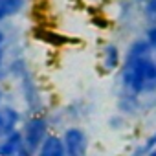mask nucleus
Returning a JSON list of instances; mask_svg holds the SVG:
<instances>
[{"label": "nucleus", "mask_w": 156, "mask_h": 156, "mask_svg": "<svg viewBox=\"0 0 156 156\" xmlns=\"http://www.w3.org/2000/svg\"><path fill=\"white\" fill-rule=\"evenodd\" d=\"M35 156H66L62 138L55 136V134H48V138L42 141V145L39 147Z\"/></svg>", "instance_id": "39448f33"}, {"label": "nucleus", "mask_w": 156, "mask_h": 156, "mask_svg": "<svg viewBox=\"0 0 156 156\" xmlns=\"http://www.w3.org/2000/svg\"><path fill=\"white\" fill-rule=\"evenodd\" d=\"M2 99H4V92H2V88H0V107H2Z\"/></svg>", "instance_id": "f8f14e48"}, {"label": "nucleus", "mask_w": 156, "mask_h": 156, "mask_svg": "<svg viewBox=\"0 0 156 156\" xmlns=\"http://www.w3.org/2000/svg\"><path fill=\"white\" fill-rule=\"evenodd\" d=\"M136 2H145V0H136Z\"/></svg>", "instance_id": "ddd939ff"}, {"label": "nucleus", "mask_w": 156, "mask_h": 156, "mask_svg": "<svg viewBox=\"0 0 156 156\" xmlns=\"http://www.w3.org/2000/svg\"><path fill=\"white\" fill-rule=\"evenodd\" d=\"M154 149H156V129H154V132L143 141V145L134 152V156H147V154H149L151 151H154Z\"/></svg>", "instance_id": "1a4fd4ad"}, {"label": "nucleus", "mask_w": 156, "mask_h": 156, "mask_svg": "<svg viewBox=\"0 0 156 156\" xmlns=\"http://www.w3.org/2000/svg\"><path fill=\"white\" fill-rule=\"evenodd\" d=\"M143 15L149 24H156V0H145L143 2Z\"/></svg>", "instance_id": "9d476101"}, {"label": "nucleus", "mask_w": 156, "mask_h": 156, "mask_svg": "<svg viewBox=\"0 0 156 156\" xmlns=\"http://www.w3.org/2000/svg\"><path fill=\"white\" fill-rule=\"evenodd\" d=\"M22 132L20 129L11 132L0 141V156H17V152L22 149Z\"/></svg>", "instance_id": "423d86ee"}, {"label": "nucleus", "mask_w": 156, "mask_h": 156, "mask_svg": "<svg viewBox=\"0 0 156 156\" xmlns=\"http://www.w3.org/2000/svg\"><path fill=\"white\" fill-rule=\"evenodd\" d=\"M24 4H26V0H2L0 2V22L20 13Z\"/></svg>", "instance_id": "6e6552de"}, {"label": "nucleus", "mask_w": 156, "mask_h": 156, "mask_svg": "<svg viewBox=\"0 0 156 156\" xmlns=\"http://www.w3.org/2000/svg\"><path fill=\"white\" fill-rule=\"evenodd\" d=\"M4 44H6V33L0 28V70H2V62H4Z\"/></svg>", "instance_id": "9b49d317"}, {"label": "nucleus", "mask_w": 156, "mask_h": 156, "mask_svg": "<svg viewBox=\"0 0 156 156\" xmlns=\"http://www.w3.org/2000/svg\"><path fill=\"white\" fill-rule=\"evenodd\" d=\"M20 123V112L11 107V105H2L0 107V141L11 132L19 130Z\"/></svg>", "instance_id": "20e7f679"}, {"label": "nucleus", "mask_w": 156, "mask_h": 156, "mask_svg": "<svg viewBox=\"0 0 156 156\" xmlns=\"http://www.w3.org/2000/svg\"><path fill=\"white\" fill-rule=\"evenodd\" d=\"M61 138L64 143L66 156H87L88 154V136L81 127H68Z\"/></svg>", "instance_id": "7ed1b4c3"}, {"label": "nucleus", "mask_w": 156, "mask_h": 156, "mask_svg": "<svg viewBox=\"0 0 156 156\" xmlns=\"http://www.w3.org/2000/svg\"><path fill=\"white\" fill-rule=\"evenodd\" d=\"M20 132H22V143H24V149H28L33 156H35V152L39 151V147L42 145V141L48 138V121H46V118H42V116H33V118H30L26 123H24V127L20 129Z\"/></svg>", "instance_id": "f03ea898"}, {"label": "nucleus", "mask_w": 156, "mask_h": 156, "mask_svg": "<svg viewBox=\"0 0 156 156\" xmlns=\"http://www.w3.org/2000/svg\"><path fill=\"white\" fill-rule=\"evenodd\" d=\"M101 61H103V68L107 72H112L116 68H119L121 64V53H119V48L116 44H107L103 48V53H101Z\"/></svg>", "instance_id": "0eeeda50"}, {"label": "nucleus", "mask_w": 156, "mask_h": 156, "mask_svg": "<svg viewBox=\"0 0 156 156\" xmlns=\"http://www.w3.org/2000/svg\"><path fill=\"white\" fill-rule=\"evenodd\" d=\"M0 2H2V0H0Z\"/></svg>", "instance_id": "4468645a"}, {"label": "nucleus", "mask_w": 156, "mask_h": 156, "mask_svg": "<svg viewBox=\"0 0 156 156\" xmlns=\"http://www.w3.org/2000/svg\"><path fill=\"white\" fill-rule=\"evenodd\" d=\"M121 83L123 88L134 98L156 92V59L145 39L134 41L127 50Z\"/></svg>", "instance_id": "f257e3e1"}]
</instances>
